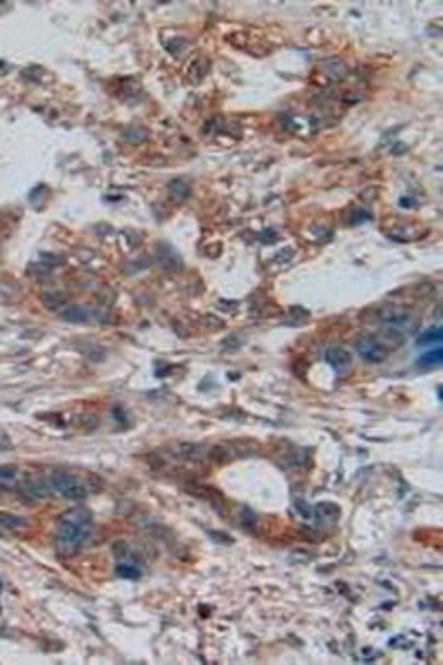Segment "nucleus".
Returning a JSON list of instances; mask_svg holds the SVG:
<instances>
[{"mask_svg":"<svg viewBox=\"0 0 443 665\" xmlns=\"http://www.w3.org/2000/svg\"><path fill=\"white\" fill-rule=\"evenodd\" d=\"M94 519L91 512L85 508L69 510L58 523V552L60 554H76L91 537Z\"/></svg>","mask_w":443,"mask_h":665,"instance_id":"nucleus-1","label":"nucleus"},{"mask_svg":"<svg viewBox=\"0 0 443 665\" xmlns=\"http://www.w3.org/2000/svg\"><path fill=\"white\" fill-rule=\"evenodd\" d=\"M43 486H45V492H54V495L67 497V499H83L91 492L89 479L78 477L74 472H63V470L49 475V479L43 481Z\"/></svg>","mask_w":443,"mask_h":665,"instance_id":"nucleus-2","label":"nucleus"},{"mask_svg":"<svg viewBox=\"0 0 443 665\" xmlns=\"http://www.w3.org/2000/svg\"><path fill=\"white\" fill-rule=\"evenodd\" d=\"M355 350L361 359L368 361V364H379V361H384L388 357L386 346L381 344L379 337H372V335H361L355 341Z\"/></svg>","mask_w":443,"mask_h":665,"instance_id":"nucleus-3","label":"nucleus"},{"mask_svg":"<svg viewBox=\"0 0 443 665\" xmlns=\"http://www.w3.org/2000/svg\"><path fill=\"white\" fill-rule=\"evenodd\" d=\"M381 319H384V324L388 330H395V332H408L417 326V321L415 317H412L408 310L404 308H388L384 315H381Z\"/></svg>","mask_w":443,"mask_h":665,"instance_id":"nucleus-4","label":"nucleus"},{"mask_svg":"<svg viewBox=\"0 0 443 665\" xmlns=\"http://www.w3.org/2000/svg\"><path fill=\"white\" fill-rule=\"evenodd\" d=\"M326 359H328V364L335 370H339V372H344V370L350 368V352L344 350V348H330L326 352Z\"/></svg>","mask_w":443,"mask_h":665,"instance_id":"nucleus-5","label":"nucleus"},{"mask_svg":"<svg viewBox=\"0 0 443 665\" xmlns=\"http://www.w3.org/2000/svg\"><path fill=\"white\" fill-rule=\"evenodd\" d=\"M20 479V468L7 463V466H0V488H12L16 486Z\"/></svg>","mask_w":443,"mask_h":665,"instance_id":"nucleus-6","label":"nucleus"},{"mask_svg":"<svg viewBox=\"0 0 443 665\" xmlns=\"http://www.w3.org/2000/svg\"><path fill=\"white\" fill-rule=\"evenodd\" d=\"M441 359H443V350L437 346L432 350H426V355L419 359V364L421 366H437V364H441Z\"/></svg>","mask_w":443,"mask_h":665,"instance_id":"nucleus-7","label":"nucleus"},{"mask_svg":"<svg viewBox=\"0 0 443 665\" xmlns=\"http://www.w3.org/2000/svg\"><path fill=\"white\" fill-rule=\"evenodd\" d=\"M441 337H443L441 328H432V330H428V335H421V337H419V346L432 344V341H441Z\"/></svg>","mask_w":443,"mask_h":665,"instance_id":"nucleus-8","label":"nucleus"}]
</instances>
